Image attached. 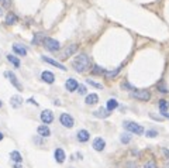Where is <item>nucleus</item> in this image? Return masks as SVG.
Instances as JSON below:
<instances>
[{"mask_svg":"<svg viewBox=\"0 0 169 168\" xmlns=\"http://www.w3.org/2000/svg\"><path fill=\"white\" fill-rule=\"evenodd\" d=\"M10 103H11V106L13 108H20V106L23 105V99H21V96L20 95H14V96H11V99H10Z\"/></svg>","mask_w":169,"mask_h":168,"instance_id":"ddd939ff","label":"nucleus"},{"mask_svg":"<svg viewBox=\"0 0 169 168\" xmlns=\"http://www.w3.org/2000/svg\"><path fill=\"white\" fill-rule=\"evenodd\" d=\"M42 44H44V45L47 47L49 51H52V52H56L59 48H61V45H59L58 41L54 40V38H49V37H44V40H42Z\"/></svg>","mask_w":169,"mask_h":168,"instance_id":"7ed1b4c3","label":"nucleus"},{"mask_svg":"<svg viewBox=\"0 0 169 168\" xmlns=\"http://www.w3.org/2000/svg\"><path fill=\"white\" fill-rule=\"evenodd\" d=\"M0 108H2V102H0Z\"/></svg>","mask_w":169,"mask_h":168,"instance_id":"ea45409f","label":"nucleus"},{"mask_svg":"<svg viewBox=\"0 0 169 168\" xmlns=\"http://www.w3.org/2000/svg\"><path fill=\"white\" fill-rule=\"evenodd\" d=\"M89 139H90V134H89V131L87 130H79L78 131V140L79 141L84 143V141H87Z\"/></svg>","mask_w":169,"mask_h":168,"instance_id":"2eb2a0df","label":"nucleus"},{"mask_svg":"<svg viewBox=\"0 0 169 168\" xmlns=\"http://www.w3.org/2000/svg\"><path fill=\"white\" fill-rule=\"evenodd\" d=\"M41 120L42 123H45V124H49V123L54 122V114L51 110H44L41 113Z\"/></svg>","mask_w":169,"mask_h":168,"instance_id":"1a4fd4ad","label":"nucleus"},{"mask_svg":"<svg viewBox=\"0 0 169 168\" xmlns=\"http://www.w3.org/2000/svg\"><path fill=\"white\" fill-rule=\"evenodd\" d=\"M104 147H106V141H104L101 137H96V139L93 140V148H95L96 151H103Z\"/></svg>","mask_w":169,"mask_h":168,"instance_id":"6e6552de","label":"nucleus"},{"mask_svg":"<svg viewBox=\"0 0 169 168\" xmlns=\"http://www.w3.org/2000/svg\"><path fill=\"white\" fill-rule=\"evenodd\" d=\"M6 23L7 24H16L17 23V17H16V14H13V13H8L7 16H6Z\"/></svg>","mask_w":169,"mask_h":168,"instance_id":"5701e85b","label":"nucleus"},{"mask_svg":"<svg viewBox=\"0 0 169 168\" xmlns=\"http://www.w3.org/2000/svg\"><path fill=\"white\" fill-rule=\"evenodd\" d=\"M156 88L159 89V92H162V93H168V92H169V91H168V88H166V85H165L163 82H159V83H158Z\"/></svg>","mask_w":169,"mask_h":168,"instance_id":"bb28decb","label":"nucleus"},{"mask_svg":"<svg viewBox=\"0 0 169 168\" xmlns=\"http://www.w3.org/2000/svg\"><path fill=\"white\" fill-rule=\"evenodd\" d=\"M7 60L10 61V62L13 64V65L16 66V68H18V66H20V60H18V58H16L14 55H11V54H10V55H7Z\"/></svg>","mask_w":169,"mask_h":168,"instance_id":"b1692460","label":"nucleus"},{"mask_svg":"<svg viewBox=\"0 0 169 168\" xmlns=\"http://www.w3.org/2000/svg\"><path fill=\"white\" fill-rule=\"evenodd\" d=\"M78 92H79V95H86V88H84V85H79Z\"/></svg>","mask_w":169,"mask_h":168,"instance_id":"7c9ffc66","label":"nucleus"},{"mask_svg":"<svg viewBox=\"0 0 169 168\" xmlns=\"http://www.w3.org/2000/svg\"><path fill=\"white\" fill-rule=\"evenodd\" d=\"M10 157H11V160H13L14 162H21L23 161V157H21V154H20L18 151H11Z\"/></svg>","mask_w":169,"mask_h":168,"instance_id":"4be33fe9","label":"nucleus"},{"mask_svg":"<svg viewBox=\"0 0 169 168\" xmlns=\"http://www.w3.org/2000/svg\"><path fill=\"white\" fill-rule=\"evenodd\" d=\"M78 51V45L76 44H72V45H68L66 48L64 50V51L61 52V58H68V57H70L72 54H75V52Z\"/></svg>","mask_w":169,"mask_h":168,"instance_id":"423d86ee","label":"nucleus"},{"mask_svg":"<svg viewBox=\"0 0 169 168\" xmlns=\"http://www.w3.org/2000/svg\"><path fill=\"white\" fill-rule=\"evenodd\" d=\"M162 116L163 117H168V119H169V113H162Z\"/></svg>","mask_w":169,"mask_h":168,"instance_id":"e433bc0d","label":"nucleus"},{"mask_svg":"<svg viewBox=\"0 0 169 168\" xmlns=\"http://www.w3.org/2000/svg\"><path fill=\"white\" fill-rule=\"evenodd\" d=\"M37 131H38V134H39L41 137H48V136H51V130L48 129L47 124L39 126V127L37 129Z\"/></svg>","mask_w":169,"mask_h":168,"instance_id":"4468645a","label":"nucleus"},{"mask_svg":"<svg viewBox=\"0 0 169 168\" xmlns=\"http://www.w3.org/2000/svg\"><path fill=\"white\" fill-rule=\"evenodd\" d=\"M3 137H4V136H3V133H0V141L3 140Z\"/></svg>","mask_w":169,"mask_h":168,"instance_id":"4c0bfd02","label":"nucleus"},{"mask_svg":"<svg viewBox=\"0 0 169 168\" xmlns=\"http://www.w3.org/2000/svg\"><path fill=\"white\" fill-rule=\"evenodd\" d=\"M41 79L44 81V82H47V83H54V81H55V76H54L52 72L44 71V72L41 74Z\"/></svg>","mask_w":169,"mask_h":168,"instance_id":"9b49d317","label":"nucleus"},{"mask_svg":"<svg viewBox=\"0 0 169 168\" xmlns=\"http://www.w3.org/2000/svg\"><path fill=\"white\" fill-rule=\"evenodd\" d=\"M41 38H44V37H41V34H35V38H33V44H39Z\"/></svg>","mask_w":169,"mask_h":168,"instance_id":"2f4dec72","label":"nucleus"},{"mask_svg":"<svg viewBox=\"0 0 169 168\" xmlns=\"http://www.w3.org/2000/svg\"><path fill=\"white\" fill-rule=\"evenodd\" d=\"M120 69H121V66H118V68H115L114 71H104V76L107 78V79H111V78H114L115 75L120 72Z\"/></svg>","mask_w":169,"mask_h":168,"instance_id":"412c9836","label":"nucleus"},{"mask_svg":"<svg viewBox=\"0 0 169 168\" xmlns=\"http://www.w3.org/2000/svg\"><path fill=\"white\" fill-rule=\"evenodd\" d=\"M120 140H121V143H124V144H127V143H130V140H131V136L130 134H123V136L120 137Z\"/></svg>","mask_w":169,"mask_h":168,"instance_id":"cd10ccee","label":"nucleus"},{"mask_svg":"<svg viewBox=\"0 0 169 168\" xmlns=\"http://www.w3.org/2000/svg\"><path fill=\"white\" fill-rule=\"evenodd\" d=\"M65 158H66V155H65V151L62 150V148H56L55 150V160L58 162H64Z\"/></svg>","mask_w":169,"mask_h":168,"instance_id":"dca6fc26","label":"nucleus"},{"mask_svg":"<svg viewBox=\"0 0 169 168\" xmlns=\"http://www.w3.org/2000/svg\"><path fill=\"white\" fill-rule=\"evenodd\" d=\"M145 136L146 137H155V136H158V131H155V130H146L145 131Z\"/></svg>","mask_w":169,"mask_h":168,"instance_id":"c756f323","label":"nucleus"},{"mask_svg":"<svg viewBox=\"0 0 169 168\" xmlns=\"http://www.w3.org/2000/svg\"><path fill=\"white\" fill-rule=\"evenodd\" d=\"M86 83H89L90 86H93V88H96V89H103V85H101V83H97L92 79H86Z\"/></svg>","mask_w":169,"mask_h":168,"instance_id":"a878e982","label":"nucleus"},{"mask_svg":"<svg viewBox=\"0 0 169 168\" xmlns=\"http://www.w3.org/2000/svg\"><path fill=\"white\" fill-rule=\"evenodd\" d=\"M159 109H161V113H166V109H168V102L166 100H159Z\"/></svg>","mask_w":169,"mask_h":168,"instance_id":"393cba45","label":"nucleus"},{"mask_svg":"<svg viewBox=\"0 0 169 168\" xmlns=\"http://www.w3.org/2000/svg\"><path fill=\"white\" fill-rule=\"evenodd\" d=\"M76 72H86L90 68V58L84 54H79L72 62Z\"/></svg>","mask_w":169,"mask_h":168,"instance_id":"f257e3e1","label":"nucleus"},{"mask_svg":"<svg viewBox=\"0 0 169 168\" xmlns=\"http://www.w3.org/2000/svg\"><path fill=\"white\" fill-rule=\"evenodd\" d=\"M124 129H127L130 133L138 134V136L144 134V127H142L141 124H137V123H134V122H124Z\"/></svg>","mask_w":169,"mask_h":168,"instance_id":"f03ea898","label":"nucleus"},{"mask_svg":"<svg viewBox=\"0 0 169 168\" xmlns=\"http://www.w3.org/2000/svg\"><path fill=\"white\" fill-rule=\"evenodd\" d=\"M95 116H96V117H101V119H106V117L110 116V113H109V110H107V109L100 108L99 110L95 112Z\"/></svg>","mask_w":169,"mask_h":168,"instance_id":"f3484780","label":"nucleus"},{"mask_svg":"<svg viewBox=\"0 0 169 168\" xmlns=\"http://www.w3.org/2000/svg\"><path fill=\"white\" fill-rule=\"evenodd\" d=\"M130 95H131V97L141 100V102H146V100L151 99V93L148 91H135V92H131Z\"/></svg>","mask_w":169,"mask_h":168,"instance_id":"20e7f679","label":"nucleus"},{"mask_svg":"<svg viewBox=\"0 0 169 168\" xmlns=\"http://www.w3.org/2000/svg\"><path fill=\"white\" fill-rule=\"evenodd\" d=\"M3 6H4V7L10 6V0H3Z\"/></svg>","mask_w":169,"mask_h":168,"instance_id":"72a5a7b5","label":"nucleus"},{"mask_svg":"<svg viewBox=\"0 0 169 168\" xmlns=\"http://www.w3.org/2000/svg\"><path fill=\"white\" fill-rule=\"evenodd\" d=\"M59 122H61L62 126H65V127H68V129L73 127V124H75L73 117L70 116V114H68V113H62L61 117H59Z\"/></svg>","mask_w":169,"mask_h":168,"instance_id":"39448f33","label":"nucleus"},{"mask_svg":"<svg viewBox=\"0 0 169 168\" xmlns=\"http://www.w3.org/2000/svg\"><path fill=\"white\" fill-rule=\"evenodd\" d=\"M14 168H23V167L18 164V162H16V164H14Z\"/></svg>","mask_w":169,"mask_h":168,"instance_id":"c9c22d12","label":"nucleus"},{"mask_svg":"<svg viewBox=\"0 0 169 168\" xmlns=\"http://www.w3.org/2000/svg\"><path fill=\"white\" fill-rule=\"evenodd\" d=\"M42 61H45V62H48V64H51V65L56 66V68H59L61 71H66V66L62 65L61 62H58V61L52 60V58H49V57H42Z\"/></svg>","mask_w":169,"mask_h":168,"instance_id":"9d476101","label":"nucleus"},{"mask_svg":"<svg viewBox=\"0 0 169 168\" xmlns=\"http://www.w3.org/2000/svg\"><path fill=\"white\" fill-rule=\"evenodd\" d=\"M65 86H66V89H68L69 92H75L76 89H78L79 83H78V81H76V79H72V78H70V79H68V81H66Z\"/></svg>","mask_w":169,"mask_h":168,"instance_id":"f8f14e48","label":"nucleus"},{"mask_svg":"<svg viewBox=\"0 0 169 168\" xmlns=\"http://www.w3.org/2000/svg\"><path fill=\"white\" fill-rule=\"evenodd\" d=\"M162 153L165 154V155H166V157H168V158H169V151L166 150V148H162Z\"/></svg>","mask_w":169,"mask_h":168,"instance_id":"f704fd0d","label":"nucleus"},{"mask_svg":"<svg viewBox=\"0 0 169 168\" xmlns=\"http://www.w3.org/2000/svg\"><path fill=\"white\" fill-rule=\"evenodd\" d=\"M144 168H158V167H156V162H155L154 160H151V161L145 162V165H144Z\"/></svg>","mask_w":169,"mask_h":168,"instance_id":"c85d7f7f","label":"nucleus"},{"mask_svg":"<svg viewBox=\"0 0 169 168\" xmlns=\"http://www.w3.org/2000/svg\"><path fill=\"white\" fill-rule=\"evenodd\" d=\"M3 14V7H0V16Z\"/></svg>","mask_w":169,"mask_h":168,"instance_id":"58836bf2","label":"nucleus"},{"mask_svg":"<svg viewBox=\"0 0 169 168\" xmlns=\"http://www.w3.org/2000/svg\"><path fill=\"white\" fill-rule=\"evenodd\" d=\"M117 106H118V102L115 99H109L107 100V110L109 112H113L114 109H117Z\"/></svg>","mask_w":169,"mask_h":168,"instance_id":"aec40b11","label":"nucleus"},{"mask_svg":"<svg viewBox=\"0 0 169 168\" xmlns=\"http://www.w3.org/2000/svg\"><path fill=\"white\" fill-rule=\"evenodd\" d=\"M99 102V96L96 93H90L86 96V103L87 105H95V103Z\"/></svg>","mask_w":169,"mask_h":168,"instance_id":"6ab92c4d","label":"nucleus"},{"mask_svg":"<svg viewBox=\"0 0 169 168\" xmlns=\"http://www.w3.org/2000/svg\"><path fill=\"white\" fill-rule=\"evenodd\" d=\"M101 72H104V69L100 66H95V69H93V74H101Z\"/></svg>","mask_w":169,"mask_h":168,"instance_id":"473e14b6","label":"nucleus"},{"mask_svg":"<svg viewBox=\"0 0 169 168\" xmlns=\"http://www.w3.org/2000/svg\"><path fill=\"white\" fill-rule=\"evenodd\" d=\"M4 75L8 78V81H10L11 83H13L14 86H16L18 91H23V86H21V83L18 82V79H17V76L13 74V72H10V71H7V72H4Z\"/></svg>","mask_w":169,"mask_h":168,"instance_id":"0eeeda50","label":"nucleus"},{"mask_svg":"<svg viewBox=\"0 0 169 168\" xmlns=\"http://www.w3.org/2000/svg\"><path fill=\"white\" fill-rule=\"evenodd\" d=\"M13 50H14V52H16V54L21 55V57H25V55H27V50H25L24 47L18 45V44H14V45H13Z\"/></svg>","mask_w":169,"mask_h":168,"instance_id":"a211bd4d","label":"nucleus"}]
</instances>
